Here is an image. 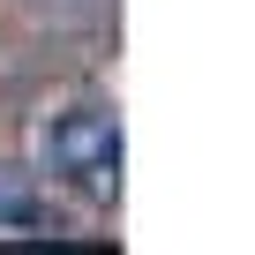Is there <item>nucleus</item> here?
<instances>
[{
    "label": "nucleus",
    "mask_w": 255,
    "mask_h": 255,
    "mask_svg": "<svg viewBox=\"0 0 255 255\" xmlns=\"http://www.w3.org/2000/svg\"><path fill=\"white\" fill-rule=\"evenodd\" d=\"M45 158H53V173H68V180H83V188L105 195V188L120 180V128H113L105 113H68V120L53 128Z\"/></svg>",
    "instance_id": "f257e3e1"
}]
</instances>
